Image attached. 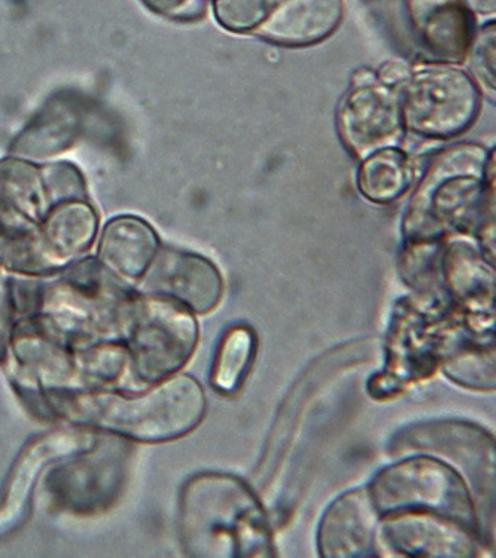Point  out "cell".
I'll use <instances>...</instances> for the list:
<instances>
[{
	"label": "cell",
	"mask_w": 496,
	"mask_h": 558,
	"mask_svg": "<svg viewBox=\"0 0 496 558\" xmlns=\"http://www.w3.org/2000/svg\"><path fill=\"white\" fill-rule=\"evenodd\" d=\"M83 198V173L69 162L0 161V267L23 275L66 267L73 216Z\"/></svg>",
	"instance_id": "obj_1"
},
{
	"label": "cell",
	"mask_w": 496,
	"mask_h": 558,
	"mask_svg": "<svg viewBox=\"0 0 496 558\" xmlns=\"http://www.w3.org/2000/svg\"><path fill=\"white\" fill-rule=\"evenodd\" d=\"M181 527L191 556H275L263 505L233 475L206 474L191 480L182 498Z\"/></svg>",
	"instance_id": "obj_2"
},
{
	"label": "cell",
	"mask_w": 496,
	"mask_h": 558,
	"mask_svg": "<svg viewBox=\"0 0 496 558\" xmlns=\"http://www.w3.org/2000/svg\"><path fill=\"white\" fill-rule=\"evenodd\" d=\"M69 421L141 442L173 441L201 425L206 413L202 386L190 376L166 378L140 397L84 393L55 399Z\"/></svg>",
	"instance_id": "obj_3"
},
{
	"label": "cell",
	"mask_w": 496,
	"mask_h": 558,
	"mask_svg": "<svg viewBox=\"0 0 496 558\" xmlns=\"http://www.w3.org/2000/svg\"><path fill=\"white\" fill-rule=\"evenodd\" d=\"M489 155L482 146L455 145L431 162L404 219L413 242H434L447 231H470L489 206Z\"/></svg>",
	"instance_id": "obj_4"
},
{
	"label": "cell",
	"mask_w": 496,
	"mask_h": 558,
	"mask_svg": "<svg viewBox=\"0 0 496 558\" xmlns=\"http://www.w3.org/2000/svg\"><path fill=\"white\" fill-rule=\"evenodd\" d=\"M374 508L382 517L398 512H430L457 521L479 536L465 482L449 464L431 458H412L385 468L368 487Z\"/></svg>",
	"instance_id": "obj_5"
},
{
	"label": "cell",
	"mask_w": 496,
	"mask_h": 558,
	"mask_svg": "<svg viewBox=\"0 0 496 558\" xmlns=\"http://www.w3.org/2000/svg\"><path fill=\"white\" fill-rule=\"evenodd\" d=\"M125 332L137 380L154 385L172 377L193 356L198 325L193 313L166 296H130Z\"/></svg>",
	"instance_id": "obj_6"
},
{
	"label": "cell",
	"mask_w": 496,
	"mask_h": 558,
	"mask_svg": "<svg viewBox=\"0 0 496 558\" xmlns=\"http://www.w3.org/2000/svg\"><path fill=\"white\" fill-rule=\"evenodd\" d=\"M404 128L431 138H449L469 130L477 118V84L467 72L431 66L412 73L400 95Z\"/></svg>",
	"instance_id": "obj_7"
},
{
	"label": "cell",
	"mask_w": 496,
	"mask_h": 558,
	"mask_svg": "<svg viewBox=\"0 0 496 558\" xmlns=\"http://www.w3.org/2000/svg\"><path fill=\"white\" fill-rule=\"evenodd\" d=\"M337 122L346 146L361 160L396 146L404 133L400 93L377 81L353 85L340 106Z\"/></svg>",
	"instance_id": "obj_8"
},
{
	"label": "cell",
	"mask_w": 496,
	"mask_h": 558,
	"mask_svg": "<svg viewBox=\"0 0 496 558\" xmlns=\"http://www.w3.org/2000/svg\"><path fill=\"white\" fill-rule=\"evenodd\" d=\"M142 287L146 293L177 301L198 315L214 312L223 293L221 272L214 263L177 250L158 251Z\"/></svg>",
	"instance_id": "obj_9"
},
{
	"label": "cell",
	"mask_w": 496,
	"mask_h": 558,
	"mask_svg": "<svg viewBox=\"0 0 496 558\" xmlns=\"http://www.w3.org/2000/svg\"><path fill=\"white\" fill-rule=\"evenodd\" d=\"M386 544L408 557H473L479 536L457 521L430 512L382 517Z\"/></svg>",
	"instance_id": "obj_10"
},
{
	"label": "cell",
	"mask_w": 496,
	"mask_h": 558,
	"mask_svg": "<svg viewBox=\"0 0 496 558\" xmlns=\"http://www.w3.org/2000/svg\"><path fill=\"white\" fill-rule=\"evenodd\" d=\"M380 514L374 508L368 488L341 495L325 511L318 531L319 554L327 558L377 556L376 539Z\"/></svg>",
	"instance_id": "obj_11"
},
{
	"label": "cell",
	"mask_w": 496,
	"mask_h": 558,
	"mask_svg": "<svg viewBox=\"0 0 496 558\" xmlns=\"http://www.w3.org/2000/svg\"><path fill=\"white\" fill-rule=\"evenodd\" d=\"M341 17L343 0H276L254 34L270 43L303 47L327 39Z\"/></svg>",
	"instance_id": "obj_12"
},
{
	"label": "cell",
	"mask_w": 496,
	"mask_h": 558,
	"mask_svg": "<svg viewBox=\"0 0 496 558\" xmlns=\"http://www.w3.org/2000/svg\"><path fill=\"white\" fill-rule=\"evenodd\" d=\"M160 251L154 228L136 216H120L105 227L99 263L113 276L140 280Z\"/></svg>",
	"instance_id": "obj_13"
},
{
	"label": "cell",
	"mask_w": 496,
	"mask_h": 558,
	"mask_svg": "<svg viewBox=\"0 0 496 558\" xmlns=\"http://www.w3.org/2000/svg\"><path fill=\"white\" fill-rule=\"evenodd\" d=\"M474 38V20L469 8L447 0L426 11L419 22V40L434 59L461 61Z\"/></svg>",
	"instance_id": "obj_14"
},
{
	"label": "cell",
	"mask_w": 496,
	"mask_h": 558,
	"mask_svg": "<svg viewBox=\"0 0 496 558\" xmlns=\"http://www.w3.org/2000/svg\"><path fill=\"white\" fill-rule=\"evenodd\" d=\"M80 130L78 108L71 101H56L48 105L34 122L24 129L12 145V153L32 160L55 157L66 153L75 144Z\"/></svg>",
	"instance_id": "obj_15"
},
{
	"label": "cell",
	"mask_w": 496,
	"mask_h": 558,
	"mask_svg": "<svg viewBox=\"0 0 496 558\" xmlns=\"http://www.w3.org/2000/svg\"><path fill=\"white\" fill-rule=\"evenodd\" d=\"M412 167L408 154L396 146L376 150L364 158L358 174L361 194L370 202L392 203L408 191Z\"/></svg>",
	"instance_id": "obj_16"
},
{
	"label": "cell",
	"mask_w": 496,
	"mask_h": 558,
	"mask_svg": "<svg viewBox=\"0 0 496 558\" xmlns=\"http://www.w3.org/2000/svg\"><path fill=\"white\" fill-rule=\"evenodd\" d=\"M258 340L254 329L247 325H234L223 333L215 354L210 385L221 395L238 392L250 376Z\"/></svg>",
	"instance_id": "obj_17"
},
{
	"label": "cell",
	"mask_w": 496,
	"mask_h": 558,
	"mask_svg": "<svg viewBox=\"0 0 496 558\" xmlns=\"http://www.w3.org/2000/svg\"><path fill=\"white\" fill-rule=\"evenodd\" d=\"M443 258L447 283L457 295L467 296V293L473 291H494V275L491 268L485 266L477 252L469 244H450Z\"/></svg>",
	"instance_id": "obj_18"
},
{
	"label": "cell",
	"mask_w": 496,
	"mask_h": 558,
	"mask_svg": "<svg viewBox=\"0 0 496 558\" xmlns=\"http://www.w3.org/2000/svg\"><path fill=\"white\" fill-rule=\"evenodd\" d=\"M276 0H215V17L227 31L247 34L262 26Z\"/></svg>",
	"instance_id": "obj_19"
},
{
	"label": "cell",
	"mask_w": 496,
	"mask_h": 558,
	"mask_svg": "<svg viewBox=\"0 0 496 558\" xmlns=\"http://www.w3.org/2000/svg\"><path fill=\"white\" fill-rule=\"evenodd\" d=\"M473 66L487 87L495 88V24L483 28L475 40Z\"/></svg>",
	"instance_id": "obj_20"
},
{
	"label": "cell",
	"mask_w": 496,
	"mask_h": 558,
	"mask_svg": "<svg viewBox=\"0 0 496 558\" xmlns=\"http://www.w3.org/2000/svg\"><path fill=\"white\" fill-rule=\"evenodd\" d=\"M17 303L15 280L0 272V357H5L12 333V317Z\"/></svg>",
	"instance_id": "obj_21"
},
{
	"label": "cell",
	"mask_w": 496,
	"mask_h": 558,
	"mask_svg": "<svg viewBox=\"0 0 496 558\" xmlns=\"http://www.w3.org/2000/svg\"><path fill=\"white\" fill-rule=\"evenodd\" d=\"M149 10L172 20H193L206 11L205 0H142Z\"/></svg>",
	"instance_id": "obj_22"
},
{
	"label": "cell",
	"mask_w": 496,
	"mask_h": 558,
	"mask_svg": "<svg viewBox=\"0 0 496 558\" xmlns=\"http://www.w3.org/2000/svg\"><path fill=\"white\" fill-rule=\"evenodd\" d=\"M410 75H412V72H410V69L406 66V64L392 61V63L385 64V66L380 69L377 83L386 85V87L389 88H397L398 85L406 84Z\"/></svg>",
	"instance_id": "obj_23"
},
{
	"label": "cell",
	"mask_w": 496,
	"mask_h": 558,
	"mask_svg": "<svg viewBox=\"0 0 496 558\" xmlns=\"http://www.w3.org/2000/svg\"><path fill=\"white\" fill-rule=\"evenodd\" d=\"M461 3L479 14H491L495 11V0H461Z\"/></svg>",
	"instance_id": "obj_24"
}]
</instances>
